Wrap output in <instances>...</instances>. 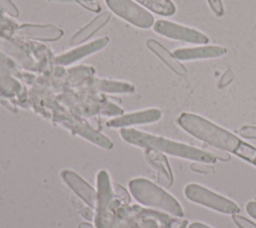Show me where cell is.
I'll return each mask as SVG.
<instances>
[{
  "label": "cell",
  "mask_w": 256,
  "mask_h": 228,
  "mask_svg": "<svg viewBox=\"0 0 256 228\" xmlns=\"http://www.w3.org/2000/svg\"><path fill=\"white\" fill-rule=\"evenodd\" d=\"M120 136L125 142L145 149L155 150L160 153L191 160L194 162H201L206 164H213L216 162V158L205 150L181 142L173 141L161 136L139 131L134 128H121Z\"/></svg>",
  "instance_id": "1"
},
{
  "label": "cell",
  "mask_w": 256,
  "mask_h": 228,
  "mask_svg": "<svg viewBox=\"0 0 256 228\" xmlns=\"http://www.w3.org/2000/svg\"><path fill=\"white\" fill-rule=\"evenodd\" d=\"M61 178L70 189L78 195V197L84 201L90 208H95L98 204V194L96 191L79 175L71 170H63L61 172Z\"/></svg>",
  "instance_id": "8"
},
{
  "label": "cell",
  "mask_w": 256,
  "mask_h": 228,
  "mask_svg": "<svg viewBox=\"0 0 256 228\" xmlns=\"http://www.w3.org/2000/svg\"><path fill=\"white\" fill-rule=\"evenodd\" d=\"M234 154L248 163L256 166V147L241 141L238 148L234 151Z\"/></svg>",
  "instance_id": "17"
},
{
  "label": "cell",
  "mask_w": 256,
  "mask_h": 228,
  "mask_svg": "<svg viewBox=\"0 0 256 228\" xmlns=\"http://www.w3.org/2000/svg\"><path fill=\"white\" fill-rule=\"evenodd\" d=\"M98 88L109 93H131L134 91V86L132 84L108 80L98 81Z\"/></svg>",
  "instance_id": "16"
},
{
  "label": "cell",
  "mask_w": 256,
  "mask_h": 228,
  "mask_svg": "<svg viewBox=\"0 0 256 228\" xmlns=\"http://www.w3.org/2000/svg\"><path fill=\"white\" fill-rule=\"evenodd\" d=\"M239 135L246 139H254L256 140V126L245 125L239 129Z\"/></svg>",
  "instance_id": "21"
},
{
  "label": "cell",
  "mask_w": 256,
  "mask_h": 228,
  "mask_svg": "<svg viewBox=\"0 0 256 228\" xmlns=\"http://www.w3.org/2000/svg\"><path fill=\"white\" fill-rule=\"evenodd\" d=\"M177 123L193 137L207 143L209 146L227 152L234 153L242 141L232 132L194 113H181L177 118Z\"/></svg>",
  "instance_id": "2"
},
{
  "label": "cell",
  "mask_w": 256,
  "mask_h": 228,
  "mask_svg": "<svg viewBox=\"0 0 256 228\" xmlns=\"http://www.w3.org/2000/svg\"><path fill=\"white\" fill-rule=\"evenodd\" d=\"M109 43L108 37H101L90 41L85 44L71 49L55 58V63L58 65H70L80 59H83L93 53H96L102 50Z\"/></svg>",
  "instance_id": "10"
},
{
  "label": "cell",
  "mask_w": 256,
  "mask_h": 228,
  "mask_svg": "<svg viewBox=\"0 0 256 228\" xmlns=\"http://www.w3.org/2000/svg\"><path fill=\"white\" fill-rule=\"evenodd\" d=\"M149 12L160 16H172L176 13V6L172 0H134Z\"/></svg>",
  "instance_id": "14"
},
{
  "label": "cell",
  "mask_w": 256,
  "mask_h": 228,
  "mask_svg": "<svg viewBox=\"0 0 256 228\" xmlns=\"http://www.w3.org/2000/svg\"><path fill=\"white\" fill-rule=\"evenodd\" d=\"M147 48L156 55L169 69H171L175 74L179 76H186L188 71L186 67L171 53L166 47H164L160 42L154 39H148L146 41Z\"/></svg>",
  "instance_id": "12"
},
{
  "label": "cell",
  "mask_w": 256,
  "mask_h": 228,
  "mask_svg": "<svg viewBox=\"0 0 256 228\" xmlns=\"http://www.w3.org/2000/svg\"><path fill=\"white\" fill-rule=\"evenodd\" d=\"M245 209H246V212L248 213V215L256 220V201H249L246 204Z\"/></svg>",
  "instance_id": "22"
},
{
  "label": "cell",
  "mask_w": 256,
  "mask_h": 228,
  "mask_svg": "<svg viewBox=\"0 0 256 228\" xmlns=\"http://www.w3.org/2000/svg\"><path fill=\"white\" fill-rule=\"evenodd\" d=\"M162 117V111L158 108H149L139 110L119 117L113 118L107 122V126L111 128H130L134 125L149 124L157 122Z\"/></svg>",
  "instance_id": "7"
},
{
  "label": "cell",
  "mask_w": 256,
  "mask_h": 228,
  "mask_svg": "<svg viewBox=\"0 0 256 228\" xmlns=\"http://www.w3.org/2000/svg\"><path fill=\"white\" fill-rule=\"evenodd\" d=\"M232 220L239 228H256V224L253 221L247 219L242 215L234 214L232 215Z\"/></svg>",
  "instance_id": "19"
},
{
  "label": "cell",
  "mask_w": 256,
  "mask_h": 228,
  "mask_svg": "<svg viewBox=\"0 0 256 228\" xmlns=\"http://www.w3.org/2000/svg\"><path fill=\"white\" fill-rule=\"evenodd\" d=\"M74 129H75L76 133L79 134L80 136L86 138L87 140H89V141H91V142H93V143H95V144H97V145H99L103 148L110 149L113 146L112 141L108 137H106L103 134L91 129L90 127H88L86 125L77 124V125H75Z\"/></svg>",
  "instance_id": "15"
},
{
  "label": "cell",
  "mask_w": 256,
  "mask_h": 228,
  "mask_svg": "<svg viewBox=\"0 0 256 228\" xmlns=\"http://www.w3.org/2000/svg\"><path fill=\"white\" fill-rule=\"evenodd\" d=\"M79 228H94L91 224L86 223V222H82L79 224Z\"/></svg>",
  "instance_id": "24"
},
{
  "label": "cell",
  "mask_w": 256,
  "mask_h": 228,
  "mask_svg": "<svg viewBox=\"0 0 256 228\" xmlns=\"http://www.w3.org/2000/svg\"><path fill=\"white\" fill-rule=\"evenodd\" d=\"M184 194L189 201L223 214L232 216L240 212V207L234 201L197 183L187 184Z\"/></svg>",
  "instance_id": "4"
},
{
  "label": "cell",
  "mask_w": 256,
  "mask_h": 228,
  "mask_svg": "<svg viewBox=\"0 0 256 228\" xmlns=\"http://www.w3.org/2000/svg\"><path fill=\"white\" fill-rule=\"evenodd\" d=\"M188 225H189V222L187 220H183L178 228H188Z\"/></svg>",
  "instance_id": "25"
},
{
  "label": "cell",
  "mask_w": 256,
  "mask_h": 228,
  "mask_svg": "<svg viewBox=\"0 0 256 228\" xmlns=\"http://www.w3.org/2000/svg\"><path fill=\"white\" fill-rule=\"evenodd\" d=\"M0 8L12 17L19 16V10L12 0H0Z\"/></svg>",
  "instance_id": "18"
},
{
  "label": "cell",
  "mask_w": 256,
  "mask_h": 228,
  "mask_svg": "<svg viewBox=\"0 0 256 228\" xmlns=\"http://www.w3.org/2000/svg\"><path fill=\"white\" fill-rule=\"evenodd\" d=\"M207 3L212 10V12L217 16V17H222L225 13L224 10V5L222 0H207Z\"/></svg>",
  "instance_id": "20"
},
{
  "label": "cell",
  "mask_w": 256,
  "mask_h": 228,
  "mask_svg": "<svg viewBox=\"0 0 256 228\" xmlns=\"http://www.w3.org/2000/svg\"><path fill=\"white\" fill-rule=\"evenodd\" d=\"M18 33L27 39L49 42L59 40L64 34L61 28L51 24H22L18 28Z\"/></svg>",
  "instance_id": "11"
},
{
  "label": "cell",
  "mask_w": 256,
  "mask_h": 228,
  "mask_svg": "<svg viewBox=\"0 0 256 228\" xmlns=\"http://www.w3.org/2000/svg\"><path fill=\"white\" fill-rule=\"evenodd\" d=\"M152 28L155 33L176 41L196 45H205L210 41L209 37L199 30L169 20H157Z\"/></svg>",
  "instance_id": "6"
},
{
  "label": "cell",
  "mask_w": 256,
  "mask_h": 228,
  "mask_svg": "<svg viewBox=\"0 0 256 228\" xmlns=\"http://www.w3.org/2000/svg\"><path fill=\"white\" fill-rule=\"evenodd\" d=\"M105 2L113 14L135 27L149 29L154 25L155 19L151 12L134 0H105Z\"/></svg>",
  "instance_id": "5"
},
{
  "label": "cell",
  "mask_w": 256,
  "mask_h": 228,
  "mask_svg": "<svg viewBox=\"0 0 256 228\" xmlns=\"http://www.w3.org/2000/svg\"><path fill=\"white\" fill-rule=\"evenodd\" d=\"M129 190L133 198L146 207L174 217L184 216L180 203L163 188L146 178L132 179L129 182Z\"/></svg>",
  "instance_id": "3"
},
{
  "label": "cell",
  "mask_w": 256,
  "mask_h": 228,
  "mask_svg": "<svg viewBox=\"0 0 256 228\" xmlns=\"http://www.w3.org/2000/svg\"><path fill=\"white\" fill-rule=\"evenodd\" d=\"M173 55L179 61H191L201 59L219 58L227 53V49L220 45H198L194 47H185L174 50Z\"/></svg>",
  "instance_id": "9"
},
{
  "label": "cell",
  "mask_w": 256,
  "mask_h": 228,
  "mask_svg": "<svg viewBox=\"0 0 256 228\" xmlns=\"http://www.w3.org/2000/svg\"><path fill=\"white\" fill-rule=\"evenodd\" d=\"M111 14L109 12H102L91 20L87 25L79 29L70 39V45L76 46L83 44L85 41L90 39L95 33L102 29L110 20Z\"/></svg>",
  "instance_id": "13"
},
{
  "label": "cell",
  "mask_w": 256,
  "mask_h": 228,
  "mask_svg": "<svg viewBox=\"0 0 256 228\" xmlns=\"http://www.w3.org/2000/svg\"><path fill=\"white\" fill-rule=\"evenodd\" d=\"M188 228H212L204 223H201V222H198V221H195V222H192L188 225Z\"/></svg>",
  "instance_id": "23"
}]
</instances>
